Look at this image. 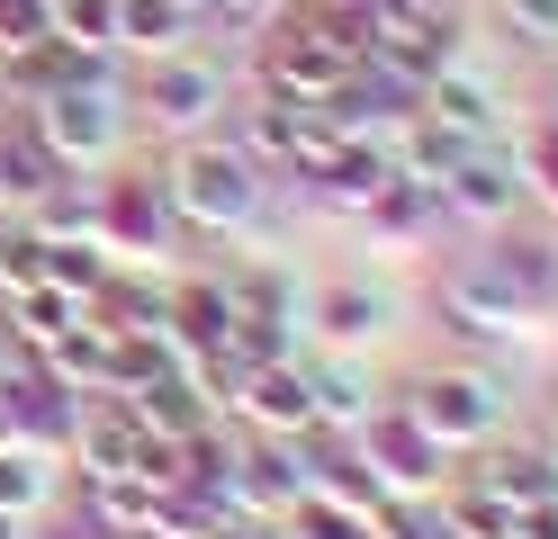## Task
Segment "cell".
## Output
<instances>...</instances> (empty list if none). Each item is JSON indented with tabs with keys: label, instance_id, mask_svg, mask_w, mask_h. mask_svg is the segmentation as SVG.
<instances>
[{
	"label": "cell",
	"instance_id": "cell-27",
	"mask_svg": "<svg viewBox=\"0 0 558 539\" xmlns=\"http://www.w3.org/2000/svg\"><path fill=\"white\" fill-rule=\"evenodd\" d=\"M0 539H27V530H19V513H0Z\"/></svg>",
	"mask_w": 558,
	"mask_h": 539
},
{
	"label": "cell",
	"instance_id": "cell-9",
	"mask_svg": "<svg viewBox=\"0 0 558 539\" xmlns=\"http://www.w3.org/2000/svg\"><path fill=\"white\" fill-rule=\"evenodd\" d=\"M118 405L154 431V441H190V431H207V395L190 369H171V378H145V387H126Z\"/></svg>",
	"mask_w": 558,
	"mask_h": 539
},
{
	"label": "cell",
	"instance_id": "cell-29",
	"mask_svg": "<svg viewBox=\"0 0 558 539\" xmlns=\"http://www.w3.org/2000/svg\"><path fill=\"white\" fill-rule=\"evenodd\" d=\"M0 315H10V287H0Z\"/></svg>",
	"mask_w": 558,
	"mask_h": 539
},
{
	"label": "cell",
	"instance_id": "cell-17",
	"mask_svg": "<svg viewBox=\"0 0 558 539\" xmlns=\"http://www.w3.org/2000/svg\"><path fill=\"white\" fill-rule=\"evenodd\" d=\"M54 494V467L37 458V450H0V513H37V503Z\"/></svg>",
	"mask_w": 558,
	"mask_h": 539
},
{
	"label": "cell",
	"instance_id": "cell-18",
	"mask_svg": "<svg viewBox=\"0 0 558 539\" xmlns=\"http://www.w3.org/2000/svg\"><path fill=\"white\" fill-rule=\"evenodd\" d=\"M369 539H460V530L441 522L433 494H405V503H378L369 513Z\"/></svg>",
	"mask_w": 558,
	"mask_h": 539
},
{
	"label": "cell",
	"instance_id": "cell-25",
	"mask_svg": "<svg viewBox=\"0 0 558 539\" xmlns=\"http://www.w3.org/2000/svg\"><path fill=\"white\" fill-rule=\"evenodd\" d=\"M505 539H558V503H532V513H513Z\"/></svg>",
	"mask_w": 558,
	"mask_h": 539
},
{
	"label": "cell",
	"instance_id": "cell-15",
	"mask_svg": "<svg viewBox=\"0 0 558 539\" xmlns=\"http://www.w3.org/2000/svg\"><path fill=\"white\" fill-rule=\"evenodd\" d=\"M460 154H469V135H450V126H433L424 108H414V126H405V154H397V171H405V180H433V189H441Z\"/></svg>",
	"mask_w": 558,
	"mask_h": 539
},
{
	"label": "cell",
	"instance_id": "cell-8",
	"mask_svg": "<svg viewBox=\"0 0 558 539\" xmlns=\"http://www.w3.org/2000/svg\"><path fill=\"white\" fill-rule=\"evenodd\" d=\"M469 486H486L505 503V513H532V503H558V467L549 450H496V441H477V458L460 467Z\"/></svg>",
	"mask_w": 558,
	"mask_h": 539
},
{
	"label": "cell",
	"instance_id": "cell-10",
	"mask_svg": "<svg viewBox=\"0 0 558 539\" xmlns=\"http://www.w3.org/2000/svg\"><path fill=\"white\" fill-rule=\"evenodd\" d=\"M217 99H226V90H217V72H207V63H181V54H162V63H154V82H145L154 126H198Z\"/></svg>",
	"mask_w": 558,
	"mask_h": 539
},
{
	"label": "cell",
	"instance_id": "cell-7",
	"mask_svg": "<svg viewBox=\"0 0 558 539\" xmlns=\"http://www.w3.org/2000/svg\"><path fill=\"white\" fill-rule=\"evenodd\" d=\"M243 422L262 431V441H298V431H316V387H306V369H289V359H270V369H253L234 387Z\"/></svg>",
	"mask_w": 558,
	"mask_h": 539
},
{
	"label": "cell",
	"instance_id": "cell-26",
	"mask_svg": "<svg viewBox=\"0 0 558 539\" xmlns=\"http://www.w3.org/2000/svg\"><path fill=\"white\" fill-rule=\"evenodd\" d=\"M217 539H279V530H270V522H226Z\"/></svg>",
	"mask_w": 558,
	"mask_h": 539
},
{
	"label": "cell",
	"instance_id": "cell-13",
	"mask_svg": "<svg viewBox=\"0 0 558 539\" xmlns=\"http://www.w3.org/2000/svg\"><path fill=\"white\" fill-rule=\"evenodd\" d=\"M154 503H162V486L135 477V467H118V477H90V522H99V530H145Z\"/></svg>",
	"mask_w": 558,
	"mask_h": 539
},
{
	"label": "cell",
	"instance_id": "cell-20",
	"mask_svg": "<svg viewBox=\"0 0 558 539\" xmlns=\"http://www.w3.org/2000/svg\"><path fill=\"white\" fill-rule=\"evenodd\" d=\"M99 252L90 243H46V287H63V297H99Z\"/></svg>",
	"mask_w": 558,
	"mask_h": 539
},
{
	"label": "cell",
	"instance_id": "cell-11",
	"mask_svg": "<svg viewBox=\"0 0 558 539\" xmlns=\"http://www.w3.org/2000/svg\"><path fill=\"white\" fill-rule=\"evenodd\" d=\"M388 171H397V162L378 154V144H361V135H342V144H333V154H325L316 171H306V180H316V189H325L333 207H369L378 189H388Z\"/></svg>",
	"mask_w": 558,
	"mask_h": 539
},
{
	"label": "cell",
	"instance_id": "cell-4",
	"mask_svg": "<svg viewBox=\"0 0 558 539\" xmlns=\"http://www.w3.org/2000/svg\"><path fill=\"white\" fill-rule=\"evenodd\" d=\"M262 63H270V99H289V108H325V99L342 90V72H352L361 54L325 46V36L298 19V27H279V36H270V54H262Z\"/></svg>",
	"mask_w": 558,
	"mask_h": 539
},
{
	"label": "cell",
	"instance_id": "cell-30",
	"mask_svg": "<svg viewBox=\"0 0 558 539\" xmlns=\"http://www.w3.org/2000/svg\"><path fill=\"white\" fill-rule=\"evenodd\" d=\"M549 467H558V441H549Z\"/></svg>",
	"mask_w": 558,
	"mask_h": 539
},
{
	"label": "cell",
	"instance_id": "cell-19",
	"mask_svg": "<svg viewBox=\"0 0 558 539\" xmlns=\"http://www.w3.org/2000/svg\"><path fill=\"white\" fill-rule=\"evenodd\" d=\"M54 36H63V46H82V54L118 46V0H54Z\"/></svg>",
	"mask_w": 558,
	"mask_h": 539
},
{
	"label": "cell",
	"instance_id": "cell-3",
	"mask_svg": "<svg viewBox=\"0 0 558 539\" xmlns=\"http://www.w3.org/2000/svg\"><path fill=\"white\" fill-rule=\"evenodd\" d=\"M298 494H306L298 441H253V450H234V467H226V513H234V522H279V513H298Z\"/></svg>",
	"mask_w": 558,
	"mask_h": 539
},
{
	"label": "cell",
	"instance_id": "cell-5",
	"mask_svg": "<svg viewBox=\"0 0 558 539\" xmlns=\"http://www.w3.org/2000/svg\"><path fill=\"white\" fill-rule=\"evenodd\" d=\"M361 458H369V477H378V486H405V494H424L433 477H450V467H441L450 450H441L405 405H388V414H369V422H361Z\"/></svg>",
	"mask_w": 558,
	"mask_h": 539
},
{
	"label": "cell",
	"instance_id": "cell-2",
	"mask_svg": "<svg viewBox=\"0 0 558 539\" xmlns=\"http://www.w3.org/2000/svg\"><path fill=\"white\" fill-rule=\"evenodd\" d=\"M405 414L424 422L441 450H477V441H496L505 395H496V378H477V369H433V378H414Z\"/></svg>",
	"mask_w": 558,
	"mask_h": 539
},
{
	"label": "cell",
	"instance_id": "cell-24",
	"mask_svg": "<svg viewBox=\"0 0 558 539\" xmlns=\"http://www.w3.org/2000/svg\"><path fill=\"white\" fill-rule=\"evenodd\" d=\"M532 180H541V198H558V126L532 135Z\"/></svg>",
	"mask_w": 558,
	"mask_h": 539
},
{
	"label": "cell",
	"instance_id": "cell-6",
	"mask_svg": "<svg viewBox=\"0 0 558 539\" xmlns=\"http://www.w3.org/2000/svg\"><path fill=\"white\" fill-rule=\"evenodd\" d=\"M171 225H181V216H171L162 180H145V171L99 180V198H90V234H99V243H118V252H162Z\"/></svg>",
	"mask_w": 558,
	"mask_h": 539
},
{
	"label": "cell",
	"instance_id": "cell-16",
	"mask_svg": "<svg viewBox=\"0 0 558 539\" xmlns=\"http://www.w3.org/2000/svg\"><path fill=\"white\" fill-rule=\"evenodd\" d=\"M181 0H118V46H154V54H171L181 46Z\"/></svg>",
	"mask_w": 558,
	"mask_h": 539
},
{
	"label": "cell",
	"instance_id": "cell-14",
	"mask_svg": "<svg viewBox=\"0 0 558 539\" xmlns=\"http://www.w3.org/2000/svg\"><path fill=\"white\" fill-rule=\"evenodd\" d=\"M306 387H316V431H352V422H369V378L352 369V359L316 369Z\"/></svg>",
	"mask_w": 558,
	"mask_h": 539
},
{
	"label": "cell",
	"instance_id": "cell-12",
	"mask_svg": "<svg viewBox=\"0 0 558 539\" xmlns=\"http://www.w3.org/2000/svg\"><path fill=\"white\" fill-rule=\"evenodd\" d=\"M441 207H460V216H505V207H513V171L486 154V144H469V154L450 162V180H441Z\"/></svg>",
	"mask_w": 558,
	"mask_h": 539
},
{
	"label": "cell",
	"instance_id": "cell-28",
	"mask_svg": "<svg viewBox=\"0 0 558 539\" xmlns=\"http://www.w3.org/2000/svg\"><path fill=\"white\" fill-rule=\"evenodd\" d=\"M0 207H10V171H0Z\"/></svg>",
	"mask_w": 558,
	"mask_h": 539
},
{
	"label": "cell",
	"instance_id": "cell-21",
	"mask_svg": "<svg viewBox=\"0 0 558 539\" xmlns=\"http://www.w3.org/2000/svg\"><path fill=\"white\" fill-rule=\"evenodd\" d=\"M325 333L333 342H361V333H378V297H361V287H325Z\"/></svg>",
	"mask_w": 558,
	"mask_h": 539
},
{
	"label": "cell",
	"instance_id": "cell-1",
	"mask_svg": "<svg viewBox=\"0 0 558 539\" xmlns=\"http://www.w3.org/2000/svg\"><path fill=\"white\" fill-rule=\"evenodd\" d=\"M162 198L181 225H243L253 216V162L234 154V144H190L181 162H171Z\"/></svg>",
	"mask_w": 558,
	"mask_h": 539
},
{
	"label": "cell",
	"instance_id": "cell-23",
	"mask_svg": "<svg viewBox=\"0 0 558 539\" xmlns=\"http://www.w3.org/2000/svg\"><path fill=\"white\" fill-rule=\"evenodd\" d=\"M505 10L522 19V27H513L522 46H549V36H558V0H505Z\"/></svg>",
	"mask_w": 558,
	"mask_h": 539
},
{
	"label": "cell",
	"instance_id": "cell-22",
	"mask_svg": "<svg viewBox=\"0 0 558 539\" xmlns=\"http://www.w3.org/2000/svg\"><path fill=\"white\" fill-rule=\"evenodd\" d=\"M46 36H54V0H0V54L46 46Z\"/></svg>",
	"mask_w": 558,
	"mask_h": 539
}]
</instances>
